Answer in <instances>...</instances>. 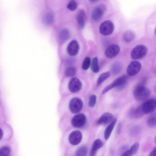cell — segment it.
<instances>
[{
  "instance_id": "e0dca14e",
  "label": "cell",
  "mask_w": 156,
  "mask_h": 156,
  "mask_svg": "<svg viewBox=\"0 0 156 156\" xmlns=\"http://www.w3.org/2000/svg\"><path fill=\"white\" fill-rule=\"evenodd\" d=\"M103 145V143L100 139H96L94 142L90 151V156H95L97 151Z\"/></svg>"
},
{
  "instance_id": "ba28073f",
  "label": "cell",
  "mask_w": 156,
  "mask_h": 156,
  "mask_svg": "<svg viewBox=\"0 0 156 156\" xmlns=\"http://www.w3.org/2000/svg\"><path fill=\"white\" fill-rule=\"evenodd\" d=\"M68 87L69 91L72 93L79 92L82 87V83L80 80L76 77H73L69 80Z\"/></svg>"
},
{
  "instance_id": "44dd1931",
  "label": "cell",
  "mask_w": 156,
  "mask_h": 156,
  "mask_svg": "<svg viewBox=\"0 0 156 156\" xmlns=\"http://www.w3.org/2000/svg\"><path fill=\"white\" fill-rule=\"evenodd\" d=\"M122 69V66L120 62L116 61L114 62L112 65L111 70L114 74L119 73Z\"/></svg>"
},
{
  "instance_id": "f1b7e54d",
  "label": "cell",
  "mask_w": 156,
  "mask_h": 156,
  "mask_svg": "<svg viewBox=\"0 0 156 156\" xmlns=\"http://www.w3.org/2000/svg\"><path fill=\"white\" fill-rule=\"evenodd\" d=\"M54 16L53 14L50 12L46 13L44 17V22L47 24H49L53 22Z\"/></svg>"
},
{
  "instance_id": "2e32d148",
  "label": "cell",
  "mask_w": 156,
  "mask_h": 156,
  "mask_svg": "<svg viewBox=\"0 0 156 156\" xmlns=\"http://www.w3.org/2000/svg\"><path fill=\"white\" fill-rule=\"evenodd\" d=\"M76 20L79 27L83 29L84 27L86 21V15L83 9L80 10L77 15Z\"/></svg>"
},
{
  "instance_id": "8d00e7d4",
  "label": "cell",
  "mask_w": 156,
  "mask_h": 156,
  "mask_svg": "<svg viewBox=\"0 0 156 156\" xmlns=\"http://www.w3.org/2000/svg\"><path fill=\"white\" fill-rule=\"evenodd\" d=\"M154 33H155V34L156 36V27L155 28V30H154Z\"/></svg>"
},
{
  "instance_id": "8fae6325",
  "label": "cell",
  "mask_w": 156,
  "mask_h": 156,
  "mask_svg": "<svg viewBox=\"0 0 156 156\" xmlns=\"http://www.w3.org/2000/svg\"><path fill=\"white\" fill-rule=\"evenodd\" d=\"M82 134L81 132L78 130L72 132L69 135V140L70 143L73 145L78 144L81 141Z\"/></svg>"
},
{
  "instance_id": "7402d4cb",
  "label": "cell",
  "mask_w": 156,
  "mask_h": 156,
  "mask_svg": "<svg viewBox=\"0 0 156 156\" xmlns=\"http://www.w3.org/2000/svg\"><path fill=\"white\" fill-rule=\"evenodd\" d=\"M110 73L109 72H106L103 73L99 77L96 83L98 87L99 86L104 82L110 76Z\"/></svg>"
},
{
  "instance_id": "5bb4252c",
  "label": "cell",
  "mask_w": 156,
  "mask_h": 156,
  "mask_svg": "<svg viewBox=\"0 0 156 156\" xmlns=\"http://www.w3.org/2000/svg\"><path fill=\"white\" fill-rule=\"evenodd\" d=\"M105 9V7L102 5L95 8L91 13V18L92 20L98 21L100 20L103 16Z\"/></svg>"
},
{
  "instance_id": "cb8c5ba5",
  "label": "cell",
  "mask_w": 156,
  "mask_h": 156,
  "mask_svg": "<svg viewBox=\"0 0 156 156\" xmlns=\"http://www.w3.org/2000/svg\"><path fill=\"white\" fill-rule=\"evenodd\" d=\"M91 68L94 73H96L99 71V68L98 59L97 57H95L93 58L91 64Z\"/></svg>"
},
{
  "instance_id": "e575fe53",
  "label": "cell",
  "mask_w": 156,
  "mask_h": 156,
  "mask_svg": "<svg viewBox=\"0 0 156 156\" xmlns=\"http://www.w3.org/2000/svg\"><path fill=\"white\" fill-rule=\"evenodd\" d=\"M148 156H156V147L151 151Z\"/></svg>"
},
{
  "instance_id": "9a60e30c",
  "label": "cell",
  "mask_w": 156,
  "mask_h": 156,
  "mask_svg": "<svg viewBox=\"0 0 156 156\" xmlns=\"http://www.w3.org/2000/svg\"><path fill=\"white\" fill-rule=\"evenodd\" d=\"M114 116L111 113L106 112L99 118L97 123L98 125H106L110 124L115 119Z\"/></svg>"
},
{
  "instance_id": "83f0119b",
  "label": "cell",
  "mask_w": 156,
  "mask_h": 156,
  "mask_svg": "<svg viewBox=\"0 0 156 156\" xmlns=\"http://www.w3.org/2000/svg\"><path fill=\"white\" fill-rule=\"evenodd\" d=\"M10 152V149L9 147L4 146L0 148V156H9Z\"/></svg>"
},
{
  "instance_id": "9c48e42d",
  "label": "cell",
  "mask_w": 156,
  "mask_h": 156,
  "mask_svg": "<svg viewBox=\"0 0 156 156\" xmlns=\"http://www.w3.org/2000/svg\"><path fill=\"white\" fill-rule=\"evenodd\" d=\"M128 114L129 117L131 119H136L141 118L144 114L142 105L131 107Z\"/></svg>"
},
{
  "instance_id": "d6a6232c",
  "label": "cell",
  "mask_w": 156,
  "mask_h": 156,
  "mask_svg": "<svg viewBox=\"0 0 156 156\" xmlns=\"http://www.w3.org/2000/svg\"><path fill=\"white\" fill-rule=\"evenodd\" d=\"M96 102V96L94 94L91 95L89 98L88 106L93 108L95 105Z\"/></svg>"
},
{
  "instance_id": "74e56055",
  "label": "cell",
  "mask_w": 156,
  "mask_h": 156,
  "mask_svg": "<svg viewBox=\"0 0 156 156\" xmlns=\"http://www.w3.org/2000/svg\"><path fill=\"white\" fill-rule=\"evenodd\" d=\"M154 90L156 92V86H155L154 87Z\"/></svg>"
},
{
  "instance_id": "4dcf8cb0",
  "label": "cell",
  "mask_w": 156,
  "mask_h": 156,
  "mask_svg": "<svg viewBox=\"0 0 156 156\" xmlns=\"http://www.w3.org/2000/svg\"><path fill=\"white\" fill-rule=\"evenodd\" d=\"M77 7V4L74 0L70 1L67 5V8L71 11L75 10Z\"/></svg>"
},
{
  "instance_id": "30bf717a",
  "label": "cell",
  "mask_w": 156,
  "mask_h": 156,
  "mask_svg": "<svg viewBox=\"0 0 156 156\" xmlns=\"http://www.w3.org/2000/svg\"><path fill=\"white\" fill-rule=\"evenodd\" d=\"M144 114L151 113L156 109V99H152L145 102L142 105Z\"/></svg>"
},
{
  "instance_id": "d6986e66",
  "label": "cell",
  "mask_w": 156,
  "mask_h": 156,
  "mask_svg": "<svg viewBox=\"0 0 156 156\" xmlns=\"http://www.w3.org/2000/svg\"><path fill=\"white\" fill-rule=\"evenodd\" d=\"M117 119H115L108 126L104 132V137L106 140L109 137L117 122Z\"/></svg>"
},
{
  "instance_id": "836d02e7",
  "label": "cell",
  "mask_w": 156,
  "mask_h": 156,
  "mask_svg": "<svg viewBox=\"0 0 156 156\" xmlns=\"http://www.w3.org/2000/svg\"><path fill=\"white\" fill-rule=\"evenodd\" d=\"M120 156H133V155L129 149L124 152Z\"/></svg>"
},
{
  "instance_id": "277c9868",
  "label": "cell",
  "mask_w": 156,
  "mask_h": 156,
  "mask_svg": "<svg viewBox=\"0 0 156 156\" xmlns=\"http://www.w3.org/2000/svg\"><path fill=\"white\" fill-rule=\"evenodd\" d=\"M83 104L82 101L79 98L74 97L71 99L69 104V108L73 114H78L83 108Z\"/></svg>"
},
{
  "instance_id": "f546056e",
  "label": "cell",
  "mask_w": 156,
  "mask_h": 156,
  "mask_svg": "<svg viewBox=\"0 0 156 156\" xmlns=\"http://www.w3.org/2000/svg\"><path fill=\"white\" fill-rule=\"evenodd\" d=\"M91 62L90 58L88 57H86L84 59L82 65V69L84 70L88 69L91 65Z\"/></svg>"
},
{
  "instance_id": "484cf974",
  "label": "cell",
  "mask_w": 156,
  "mask_h": 156,
  "mask_svg": "<svg viewBox=\"0 0 156 156\" xmlns=\"http://www.w3.org/2000/svg\"><path fill=\"white\" fill-rule=\"evenodd\" d=\"M141 128L139 125H135L132 126L130 129V134L132 136H136L139 135L141 131Z\"/></svg>"
},
{
  "instance_id": "52a82bcc",
  "label": "cell",
  "mask_w": 156,
  "mask_h": 156,
  "mask_svg": "<svg viewBox=\"0 0 156 156\" xmlns=\"http://www.w3.org/2000/svg\"><path fill=\"white\" fill-rule=\"evenodd\" d=\"M142 67L141 63L137 61L131 62L127 69V73L130 76L136 75L140 70Z\"/></svg>"
},
{
  "instance_id": "7a4b0ae2",
  "label": "cell",
  "mask_w": 156,
  "mask_h": 156,
  "mask_svg": "<svg viewBox=\"0 0 156 156\" xmlns=\"http://www.w3.org/2000/svg\"><path fill=\"white\" fill-rule=\"evenodd\" d=\"M127 81L128 77L126 76L123 75L120 76L104 89L102 91V93L104 94L115 87L118 90H122L126 87Z\"/></svg>"
},
{
  "instance_id": "ac0fdd59",
  "label": "cell",
  "mask_w": 156,
  "mask_h": 156,
  "mask_svg": "<svg viewBox=\"0 0 156 156\" xmlns=\"http://www.w3.org/2000/svg\"><path fill=\"white\" fill-rule=\"evenodd\" d=\"M70 36V33L69 30L66 29H64L59 32L58 38L60 41L64 42L69 39Z\"/></svg>"
},
{
  "instance_id": "8992f818",
  "label": "cell",
  "mask_w": 156,
  "mask_h": 156,
  "mask_svg": "<svg viewBox=\"0 0 156 156\" xmlns=\"http://www.w3.org/2000/svg\"><path fill=\"white\" fill-rule=\"evenodd\" d=\"M86 121V117L83 113H78L74 115L72 119L71 123L75 127H81L84 125Z\"/></svg>"
},
{
  "instance_id": "1f68e13d",
  "label": "cell",
  "mask_w": 156,
  "mask_h": 156,
  "mask_svg": "<svg viewBox=\"0 0 156 156\" xmlns=\"http://www.w3.org/2000/svg\"><path fill=\"white\" fill-rule=\"evenodd\" d=\"M140 144L138 142L134 143L131 147L129 149L133 156L135 155L139 149Z\"/></svg>"
},
{
  "instance_id": "f35d334b",
  "label": "cell",
  "mask_w": 156,
  "mask_h": 156,
  "mask_svg": "<svg viewBox=\"0 0 156 156\" xmlns=\"http://www.w3.org/2000/svg\"><path fill=\"white\" fill-rule=\"evenodd\" d=\"M155 141L156 143V137H155Z\"/></svg>"
},
{
  "instance_id": "4fadbf2b",
  "label": "cell",
  "mask_w": 156,
  "mask_h": 156,
  "mask_svg": "<svg viewBox=\"0 0 156 156\" xmlns=\"http://www.w3.org/2000/svg\"><path fill=\"white\" fill-rule=\"evenodd\" d=\"M120 51V47L118 45L112 44L110 45L105 50V55L108 58H112L118 55Z\"/></svg>"
},
{
  "instance_id": "4316f807",
  "label": "cell",
  "mask_w": 156,
  "mask_h": 156,
  "mask_svg": "<svg viewBox=\"0 0 156 156\" xmlns=\"http://www.w3.org/2000/svg\"><path fill=\"white\" fill-rule=\"evenodd\" d=\"M76 70L74 67L70 66L68 67L66 70L65 73V75L68 77L74 76L76 74Z\"/></svg>"
},
{
  "instance_id": "d4e9b609",
  "label": "cell",
  "mask_w": 156,
  "mask_h": 156,
  "mask_svg": "<svg viewBox=\"0 0 156 156\" xmlns=\"http://www.w3.org/2000/svg\"><path fill=\"white\" fill-rule=\"evenodd\" d=\"M88 152V148L85 146L79 147L76 151L75 156H86Z\"/></svg>"
},
{
  "instance_id": "3957f363",
  "label": "cell",
  "mask_w": 156,
  "mask_h": 156,
  "mask_svg": "<svg viewBox=\"0 0 156 156\" xmlns=\"http://www.w3.org/2000/svg\"><path fill=\"white\" fill-rule=\"evenodd\" d=\"M147 51V48L145 46L142 44L138 45L131 51V57L134 60L140 59L146 55Z\"/></svg>"
},
{
  "instance_id": "ffe728a7",
  "label": "cell",
  "mask_w": 156,
  "mask_h": 156,
  "mask_svg": "<svg viewBox=\"0 0 156 156\" xmlns=\"http://www.w3.org/2000/svg\"><path fill=\"white\" fill-rule=\"evenodd\" d=\"M135 37L134 33L130 30L125 32L123 35V39L126 43H129L132 41L134 39Z\"/></svg>"
},
{
  "instance_id": "603a6c76",
  "label": "cell",
  "mask_w": 156,
  "mask_h": 156,
  "mask_svg": "<svg viewBox=\"0 0 156 156\" xmlns=\"http://www.w3.org/2000/svg\"><path fill=\"white\" fill-rule=\"evenodd\" d=\"M147 124L150 127H156V113L152 114L148 117L147 120Z\"/></svg>"
},
{
  "instance_id": "d590c367",
  "label": "cell",
  "mask_w": 156,
  "mask_h": 156,
  "mask_svg": "<svg viewBox=\"0 0 156 156\" xmlns=\"http://www.w3.org/2000/svg\"><path fill=\"white\" fill-rule=\"evenodd\" d=\"M2 129H1V130H0V137H1V139L2 138Z\"/></svg>"
},
{
  "instance_id": "6da1fadb",
  "label": "cell",
  "mask_w": 156,
  "mask_h": 156,
  "mask_svg": "<svg viewBox=\"0 0 156 156\" xmlns=\"http://www.w3.org/2000/svg\"><path fill=\"white\" fill-rule=\"evenodd\" d=\"M146 81V78H143L134 89L133 96L138 101H142L145 100L151 95V91L145 85Z\"/></svg>"
},
{
  "instance_id": "5b68a950",
  "label": "cell",
  "mask_w": 156,
  "mask_h": 156,
  "mask_svg": "<svg viewBox=\"0 0 156 156\" xmlns=\"http://www.w3.org/2000/svg\"><path fill=\"white\" fill-rule=\"evenodd\" d=\"M114 26L113 23L110 20H107L100 24L99 30L100 33L104 35H108L113 32Z\"/></svg>"
},
{
  "instance_id": "7c38bea8",
  "label": "cell",
  "mask_w": 156,
  "mask_h": 156,
  "mask_svg": "<svg viewBox=\"0 0 156 156\" xmlns=\"http://www.w3.org/2000/svg\"><path fill=\"white\" fill-rule=\"evenodd\" d=\"M80 49V46L78 42L75 40H72L68 44L66 48L67 51L70 56H73L77 55Z\"/></svg>"
}]
</instances>
